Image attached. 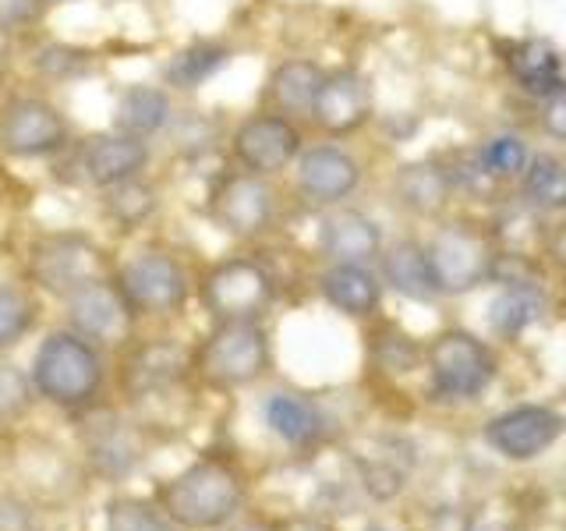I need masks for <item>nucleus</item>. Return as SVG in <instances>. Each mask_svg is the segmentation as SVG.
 I'll return each instance as SVG.
<instances>
[{"label":"nucleus","instance_id":"obj_1","mask_svg":"<svg viewBox=\"0 0 566 531\" xmlns=\"http://www.w3.org/2000/svg\"><path fill=\"white\" fill-rule=\"evenodd\" d=\"M156 503L185 531H217L244 507V475L227 457L206 454L170 475L156 492Z\"/></svg>","mask_w":566,"mask_h":531},{"label":"nucleus","instance_id":"obj_2","mask_svg":"<svg viewBox=\"0 0 566 531\" xmlns=\"http://www.w3.org/2000/svg\"><path fill=\"white\" fill-rule=\"evenodd\" d=\"M32 386L43 400L64 412H82L96 404L106 383V358L103 347L85 341L75 330H50L32 354Z\"/></svg>","mask_w":566,"mask_h":531},{"label":"nucleus","instance_id":"obj_3","mask_svg":"<svg viewBox=\"0 0 566 531\" xmlns=\"http://www.w3.org/2000/svg\"><path fill=\"white\" fill-rule=\"evenodd\" d=\"M270 358V336L262 323L234 319L217 323L202 336V344L191 351V372L212 389H241L265 376Z\"/></svg>","mask_w":566,"mask_h":531},{"label":"nucleus","instance_id":"obj_4","mask_svg":"<svg viewBox=\"0 0 566 531\" xmlns=\"http://www.w3.org/2000/svg\"><path fill=\"white\" fill-rule=\"evenodd\" d=\"M25 273L40 291L53 298H67L82 283L111 277V259L93 241V235L82 230H50V235L32 238L25 256Z\"/></svg>","mask_w":566,"mask_h":531},{"label":"nucleus","instance_id":"obj_5","mask_svg":"<svg viewBox=\"0 0 566 531\" xmlns=\"http://www.w3.org/2000/svg\"><path fill=\"white\" fill-rule=\"evenodd\" d=\"M114 280L138 319L177 315L188 305L191 294V277L185 270V262L159 244L138 248L135 256L124 259L114 270Z\"/></svg>","mask_w":566,"mask_h":531},{"label":"nucleus","instance_id":"obj_6","mask_svg":"<svg viewBox=\"0 0 566 531\" xmlns=\"http://www.w3.org/2000/svg\"><path fill=\"white\" fill-rule=\"evenodd\" d=\"M276 298V280L259 259L230 256L209 266L199 280V301L212 315V323H234V319H259L270 312Z\"/></svg>","mask_w":566,"mask_h":531},{"label":"nucleus","instance_id":"obj_7","mask_svg":"<svg viewBox=\"0 0 566 531\" xmlns=\"http://www.w3.org/2000/svg\"><path fill=\"white\" fill-rule=\"evenodd\" d=\"M71 146V121L46 96H14L0 111V153L11 159H53Z\"/></svg>","mask_w":566,"mask_h":531},{"label":"nucleus","instance_id":"obj_8","mask_svg":"<svg viewBox=\"0 0 566 531\" xmlns=\"http://www.w3.org/2000/svg\"><path fill=\"white\" fill-rule=\"evenodd\" d=\"M206 212L223 235L238 238V241H252L273 227L276 191L259 174L227 170L212 181L209 199H206Z\"/></svg>","mask_w":566,"mask_h":531},{"label":"nucleus","instance_id":"obj_9","mask_svg":"<svg viewBox=\"0 0 566 531\" xmlns=\"http://www.w3.org/2000/svg\"><path fill=\"white\" fill-rule=\"evenodd\" d=\"M67 312V330H75L85 341H93L96 347H114L124 344L132 336L135 312L128 305V298L120 294L114 273L82 283L78 291H71L64 298Z\"/></svg>","mask_w":566,"mask_h":531},{"label":"nucleus","instance_id":"obj_10","mask_svg":"<svg viewBox=\"0 0 566 531\" xmlns=\"http://www.w3.org/2000/svg\"><path fill=\"white\" fill-rule=\"evenodd\" d=\"M230 153H234L241 170L273 177L280 170H287L301 156V132L291 117H283L276 111H262L238 124L234 135H230Z\"/></svg>","mask_w":566,"mask_h":531},{"label":"nucleus","instance_id":"obj_11","mask_svg":"<svg viewBox=\"0 0 566 531\" xmlns=\"http://www.w3.org/2000/svg\"><path fill=\"white\" fill-rule=\"evenodd\" d=\"M429 259H432L436 288L442 294H464L478 288L495 266L492 241L468 223L442 227L429 248Z\"/></svg>","mask_w":566,"mask_h":531},{"label":"nucleus","instance_id":"obj_12","mask_svg":"<svg viewBox=\"0 0 566 531\" xmlns=\"http://www.w3.org/2000/svg\"><path fill=\"white\" fill-rule=\"evenodd\" d=\"M429 368L436 389L447 397H478L495 376L492 351L464 330L442 333L429 347Z\"/></svg>","mask_w":566,"mask_h":531},{"label":"nucleus","instance_id":"obj_13","mask_svg":"<svg viewBox=\"0 0 566 531\" xmlns=\"http://www.w3.org/2000/svg\"><path fill=\"white\" fill-rule=\"evenodd\" d=\"M153 164V146L146 138L124 135L117 128L99 132L93 138H85L78 153H75V167L78 177L96 191H106L120 181H132V177H142Z\"/></svg>","mask_w":566,"mask_h":531},{"label":"nucleus","instance_id":"obj_14","mask_svg":"<svg viewBox=\"0 0 566 531\" xmlns=\"http://www.w3.org/2000/svg\"><path fill=\"white\" fill-rule=\"evenodd\" d=\"M563 429H566V421L553 407L524 404V407H513V412L495 415L485 425V439L492 450H500L510 460H531L553 447L563 436Z\"/></svg>","mask_w":566,"mask_h":531},{"label":"nucleus","instance_id":"obj_15","mask_svg":"<svg viewBox=\"0 0 566 531\" xmlns=\"http://www.w3.org/2000/svg\"><path fill=\"white\" fill-rule=\"evenodd\" d=\"M371 117V85L361 71H329L312 103V121L329 135H350Z\"/></svg>","mask_w":566,"mask_h":531},{"label":"nucleus","instance_id":"obj_16","mask_svg":"<svg viewBox=\"0 0 566 531\" xmlns=\"http://www.w3.org/2000/svg\"><path fill=\"white\" fill-rule=\"evenodd\" d=\"M294 164H297V188L315 206L344 202L361 181L358 159L340 146H312Z\"/></svg>","mask_w":566,"mask_h":531},{"label":"nucleus","instance_id":"obj_17","mask_svg":"<svg viewBox=\"0 0 566 531\" xmlns=\"http://www.w3.org/2000/svg\"><path fill=\"white\" fill-rule=\"evenodd\" d=\"M177 111L174 96L167 85H149V82H132L124 85L114 100V128L135 138H159L174 128Z\"/></svg>","mask_w":566,"mask_h":531},{"label":"nucleus","instance_id":"obj_18","mask_svg":"<svg viewBox=\"0 0 566 531\" xmlns=\"http://www.w3.org/2000/svg\"><path fill=\"white\" fill-rule=\"evenodd\" d=\"M185 368H191V358L177 351L170 341L138 344L128 354V365H124V389H128L135 400L138 397H159L164 389H170L177 379L185 376Z\"/></svg>","mask_w":566,"mask_h":531},{"label":"nucleus","instance_id":"obj_19","mask_svg":"<svg viewBox=\"0 0 566 531\" xmlns=\"http://www.w3.org/2000/svg\"><path fill=\"white\" fill-rule=\"evenodd\" d=\"M318 248H323L333 262L368 266L371 259L382 256V235L368 217H361V212L340 209V212H329V217L318 223Z\"/></svg>","mask_w":566,"mask_h":531},{"label":"nucleus","instance_id":"obj_20","mask_svg":"<svg viewBox=\"0 0 566 531\" xmlns=\"http://www.w3.org/2000/svg\"><path fill=\"white\" fill-rule=\"evenodd\" d=\"M503 61L510 75L521 82L524 93L531 96H556L566 88L563 79V58L553 43L545 40H521V43H503Z\"/></svg>","mask_w":566,"mask_h":531},{"label":"nucleus","instance_id":"obj_21","mask_svg":"<svg viewBox=\"0 0 566 531\" xmlns=\"http://www.w3.org/2000/svg\"><path fill=\"white\" fill-rule=\"evenodd\" d=\"M326 71L315 61L305 58H291L273 67L270 82H265V103L273 106L276 114L294 117V114H312V103L318 96V85H323Z\"/></svg>","mask_w":566,"mask_h":531},{"label":"nucleus","instance_id":"obj_22","mask_svg":"<svg viewBox=\"0 0 566 531\" xmlns=\"http://www.w3.org/2000/svg\"><path fill=\"white\" fill-rule=\"evenodd\" d=\"M318 291L329 301L333 309H340L344 315H371L382 301V283L368 273V266L354 262H333L329 270L318 277Z\"/></svg>","mask_w":566,"mask_h":531},{"label":"nucleus","instance_id":"obj_23","mask_svg":"<svg viewBox=\"0 0 566 531\" xmlns=\"http://www.w3.org/2000/svg\"><path fill=\"white\" fill-rule=\"evenodd\" d=\"M230 61V46L220 40H191L188 46L174 50L164 64V85L170 93H195L209 79H217Z\"/></svg>","mask_w":566,"mask_h":531},{"label":"nucleus","instance_id":"obj_24","mask_svg":"<svg viewBox=\"0 0 566 531\" xmlns=\"http://www.w3.org/2000/svg\"><path fill=\"white\" fill-rule=\"evenodd\" d=\"M379 259H382V277L397 294L415 301H429L439 294L432 259L418 241H394Z\"/></svg>","mask_w":566,"mask_h":531},{"label":"nucleus","instance_id":"obj_25","mask_svg":"<svg viewBox=\"0 0 566 531\" xmlns=\"http://www.w3.org/2000/svg\"><path fill=\"white\" fill-rule=\"evenodd\" d=\"M99 209H103V220L114 230H138L159 212V185L149 181L146 174L132 177V181H120L103 191Z\"/></svg>","mask_w":566,"mask_h":531},{"label":"nucleus","instance_id":"obj_26","mask_svg":"<svg viewBox=\"0 0 566 531\" xmlns=\"http://www.w3.org/2000/svg\"><path fill=\"white\" fill-rule=\"evenodd\" d=\"M265 425L291 447H312V442L323 436V415L308 397H297L280 389V394H270L262 404Z\"/></svg>","mask_w":566,"mask_h":531},{"label":"nucleus","instance_id":"obj_27","mask_svg":"<svg viewBox=\"0 0 566 531\" xmlns=\"http://www.w3.org/2000/svg\"><path fill=\"white\" fill-rule=\"evenodd\" d=\"M397 195L407 209L421 212V217H432V212L447 206L450 174L436 164H407L397 177Z\"/></svg>","mask_w":566,"mask_h":531},{"label":"nucleus","instance_id":"obj_28","mask_svg":"<svg viewBox=\"0 0 566 531\" xmlns=\"http://www.w3.org/2000/svg\"><path fill=\"white\" fill-rule=\"evenodd\" d=\"M103 531H181L167 510L146 496H114L103 510Z\"/></svg>","mask_w":566,"mask_h":531},{"label":"nucleus","instance_id":"obj_29","mask_svg":"<svg viewBox=\"0 0 566 531\" xmlns=\"http://www.w3.org/2000/svg\"><path fill=\"white\" fill-rule=\"evenodd\" d=\"M542 312V294L531 283H510V288L492 301V330L503 336H521Z\"/></svg>","mask_w":566,"mask_h":531},{"label":"nucleus","instance_id":"obj_30","mask_svg":"<svg viewBox=\"0 0 566 531\" xmlns=\"http://www.w3.org/2000/svg\"><path fill=\"white\" fill-rule=\"evenodd\" d=\"M524 195L538 209H566V164L556 156H531L524 167Z\"/></svg>","mask_w":566,"mask_h":531},{"label":"nucleus","instance_id":"obj_31","mask_svg":"<svg viewBox=\"0 0 566 531\" xmlns=\"http://www.w3.org/2000/svg\"><path fill=\"white\" fill-rule=\"evenodd\" d=\"M35 315H40L35 298L18 283L0 280V351L22 344L35 326Z\"/></svg>","mask_w":566,"mask_h":531},{"label":"nucleus","instance_id":"obj_32","mask_svg":"<svg viewBox=\"0 0 566 531\" xmlns=\"http://www.w3.org/2000/svg\"><path fill=\"white\" fill-rule=\"evenodd\" d=\"M88 454H93L99 471L124 475L138 460V436H135V429L128 421L114 418V421H106V429L93 439Z\"/></svg>","mask_w":566,"mask_h":531},{"label":"nucleus","instance_id":"obj_33","mask_svg":"<svg viewBox=\"0 0 566 531\" xmlns=\"http://www.w3.org/2000/svg\"><path fill=\"white\" fill-rule=\"evenodd\" d=\"M35 67L53 82H75L93 67V53L82 46H71V43H46L40 53H35Z\"/></svg>","mask_w":566,"mask_h":531},{"label":"nucleus","instance_id":"obj_34","mask_svg":"<svg viewBox=\"0 0 566 531\" xmlns=\"http://www.w3.org/2000/svg\"><path fill=\"white\" fill-rule=\"evenodd\" d=\"M478 164L489 177H517L527 167V146L517 135H492L478 153Z\"/></svg>","mask_w":566,"mask_h":531},{"label":"nucleus","instance_id":"obj_35","mask_svg":"<svg viewBox=\"0 0 566 531\" xmlns=\"http://www.w3.org/2000/svg\"><path fill=\"white\" fill-rule=\"evenodd\" d=\"M35 386L25 368H18L11 362H0V421L22 418L29 407L35 404Z\"/></svg>","mask_w":566,"mask_h":531},{"label":"nucleus","instance_id":"obj_36","mask_svg":"<svg viewBox=\"0 0 566 531\" xmlns=\"http://www.w3.org/2000/svg\"><path fill=\"white\" fill-rule=\"evenodd\" d=\"M50 0H0V35H22L40 25Z\"/></svg>","mask_w":566,"mask_h":531},{"label":"nucleus","instance_id":"obj_37","mask_svg":"<svg viewBox=\"0 0 566 531\" xmlns=\"http://www.w3.org/2000/svg\"><path fill=\"white\" fill-rule=\"evenodd\" d=\"M542 124H545V132L566 142V88H559L556 96H548L545 100V111H542Z\"/></svg>","mask_w":566,"mask_h":531},{"label":"nucleus","instance_id":"obj_38","mask_svg":"<svg viewBox=\"0 0 566 531\" xmlns=\"http://www.w3.org/2000/svg\"><path fill=\"white\" fill-rule=\"evenodd\" d=\"M471 531H513V528L503 524V521H474Z\"/></svg>","mask_w":566,"mask_h":531},{"label":"nucleus","instance_id":"obj_39","mask_svg":"<svg viewBox=\"0 0 566 531\" xmlns=\"http://www.w3.org/2000/svg\"><path fill=\"white\" fill-rule=\"evenodd\" d=\"M234 531H270V528H265V524H238Z\"/></svg>","mask_w":566,"mask_h":531}]
</instances>
